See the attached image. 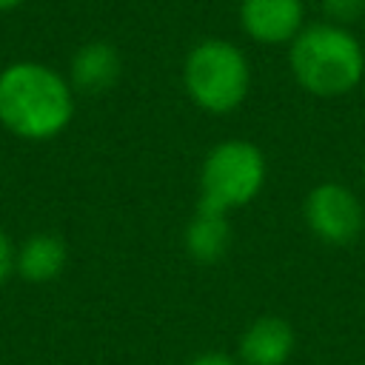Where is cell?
Masks as SVG:
<instances>
[{
	"label": "cell",
	"mask_w": 365,
	"mask_h": 365,
	"mask_svg": "<svg viewBox=\"0 0 365 365\" xmlns=\"http://www.w3.org/2000/svg\"><path fill=\"white\" fill-rule=\"evenodd\" d=\"M182 245H185L188 257L197 259V262H202V265L220 262L228 254V248H231V222H228V214L197 205L194 217L185 225Z\"/></svg>",
	"instance_id": "obj_9"
},
{
	"label": "cell",
	"mask_w": 365,
	"mask_h": 365,
	"mask_svg": "<svg viewBox=\"0 0 365 365\" xmlns=\"http://www.w3.org/2000/svg\"><path fill=\"white\" fill-rule=\"evenodd\" d=\"M297 351V331L285 317L262 314L240 336L242 365H285Z\"/></svg>",
	"instance_id": "obj_7"
},
{
	"label": "cell",
	"mask_w": 365,
	"mask_h": 365,
	"mask_svg": "<svg viewBox=\"0 0 365 365\" xmlns=\"http://www.w3.org/2000/svg\"><path fill=\"white\" fill-rule=\"evenodd\" d=\"M240 29L262 46H282L305 29L302 0H240Z\"/></svg>",
	"instance_id": "obj_6"
},
{
	"label": "cell",
	"mask_w": 365,
	"mask_h": 365,
	"mask_svg": "<svg viewBox=\"0 0 365 365\" xmlns=\"http://www.w3.org/2000/svg\"><path fill=\"white\" fill-rule=\"evenodd\" d=\"M362 174H365V163H362Z\"/></svg>",
	"instance_id": "obj_15"
},
{
	"label": "cell",
	"mask_w": 365,
	"mask_h": 365,
	"mask_svg": "<svg viewBox=\"0 0 365 365\" xmlns=\"http://www.w3.org/2000/svg\"><path fill=\"white\" fill-rule=\"evenodd\" d=\"M188 365H242V362L222 351H205V354H197L194 359H188Z\"/></svg>",
	"instance_id": "obj_13"
},
{
	"label": "cell",
	"mask_w": 365,
	"mask_h": 365,
	"mask_svg": "<svg viewBox=\"0 0 365 365\" xmlns=\"http://www.w3.org/2000/svg\"><path fill=\"white\" fill-rule=\"evenodd\" d=\"M265 154L251 140L217 143L200 165V208L231 214L248 205L265 185Z\"/></svg>",
	"instance_id": "obj_4"
},
{
	"label": "cell",
	"mask_w": 365,
	"mask_h": 365,
	"mask_svg": "<svg viewBox=\"0 0 365 365\" xmlns=\"http://www.w3.org/2000/svg\"><path fill=\"white\" fill-rule=\"evenodd\" d=\"M308 231L325 245H351L365 228V211L359 197L342 182H319L302 202Z\"/></svg>",
	"instance_id": "obj_5"
},
{
	"label": "cell",
	"mask_w": 365,
	"mask_h": 365,
	"mask_svg": "<svg viewBox=\"0 0 365 365\" xmlns=\"http://www.w3.org/2000/svg\"><path fill=\"white\" fill-rule=\"evenodd\" d=\"M74 117V88L51 66L20 60L0 71V125L20 140H51Z\"/></svg>",
	"instance_id": "obj_1"
},
{
	"label": "cell",
	"mask_w": 365,
	"mask_h": 365,
	"mask_svg": "<svg viewBox=\"0 0 365 365\" xmlns=\"http://www.w3.org/2000/svg\"><path fill=\"white\" fill-rule=\"evenodd\" d=\"M294 80L314 97H342L365 77V48L348 26L311 23L288 46Z\"/></svg>",
	"instance_id": "obj_2"
},
{
	"label": "cell",
	"mask_w": 365,
	"mask_h": 365,
	"mask_svg": "<svg viewBox=\"0 0 365 365\" xmlns=\"http://www.w3.org/2000/svg\"><path fill=\"white\" fill-rule=\"evenodd\" d=\"M182 86L197 108L228 114L240 108L251 91V63L231 40L205 37L182 60Z\"/></svg>",
	"instance_id": "obj_3"
},
{
	"label": "cell",
	"mask_w": 365,
	"mask_h": 365,
	"mask_svg": "<svg viewBox=\"0 0 365 365\" xmlns=\"http://www.w3.org/2000/svg\"><path fill=\"white\" fill-rule=\"evenodd\" d=\"M123 74V60L120 51L106 43V40H91L83 43L74 54H71V66H68V83L74 91L83 94H103L108 88L117 86Z\"/></svg>",
	"instance_id": "obj_8"
},
{
	"label": "cell",
	"mask_w": 365,
	"mask_h": 365,
	"mask_svg": "<svg viewBox=\"0 0 365 365\" xmlns=\"http://www.w3.org/2000/svg\"><path fill=\"white\" fill-rule=\"evenodd\" d=\"M26 0H0V11H11V9H17V6H23Z\"/></svg>",
	"instance_id": "obj_14"
},
{
	"label": "cell",
	"mask_w": 365,
	"mask_h": 365,
	"mask_svg": "<svg viewBox=\"0 0 365 365\" xmlns=\"http://www.w3.org/2000/svg\"><path fill=\"white\" fill-rule=\"evenodd\" d=\"M66 262H68L66 242L54 234H31L14 254V271L34 285L57 279Z\"/></svg>",
	"instance_id": "obj_10"
},
{
	"label": "cell",
	"mask_w": 365,
	"mask_h": 365,
	"mask_svg": "<svg viewBox=\"0 0 365 365\" xmlns=\"http://www.w3.org/2000/svg\"><path fill=\"white\" fill-rule=\"evenodd\" d=\"M325 20L336 26H351L365 14V0H319Z\"/></svg>",
	"instance_id": "obj_11"
},
{
	"label": "cell",
	"mask_w": 365,
	"mask_h": 365,
	"mask_svg": "<svg viewBox=\"0 0 365 365\" xmlns=\"http://www.w3.org/2000/svg\"><path fill=\"white\" fill-rule=\"evenodd\" d=\"M14 254H17V248L11 245L9 234L0 228V282H6L9 274L14 271Z\"/></svg>",
	"instance_id": "obj_12"
}]
</instances>
